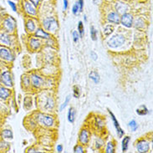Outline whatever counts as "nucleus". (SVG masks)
I'll return each mask as SVG.
<instances>
[{
    "label": "nucleus",
    "mask_w": 153,
    "mask_h": 153,
    "mask_svg": "<svg viewBox=\"0 0 153 153\" xmlns=\"http://www.w3.org/2000/svg\"><path fill=\"white\" fill-rule=\"evenodd\" d=\"M84 19H85V21L86 22V21H87V17H86V15H85V16H84Z\"/></svg>",
    "instance_id": "obj_47"
},
{
    "label": "nucleus",
    "mask_w": 153,
    "mask_h": 153,
    "mask_svg": "<svg viewBox=\"0 0 153 153\" xmlns=\"http://www.w3.org/2000/svg\"><path fill=\"white\" fill-rule=\"evenodd\" d=\"M28 1L33 4L34 7H38L39 5V4H40V1L41 0H28Z\"/></svg>",
    "instance_id": "obj_41"
},
{
    "label": "nucleus",
    "mask_w": 153,
    "mask_h": 153,
    "mask_svg": "<svg viewBox=\"0 0 153 153\" xmlns=\"http://www.w3.org/2000/svg\"><path fill=\"white\" fill-rule=\"evenodd\" d=\"M115 144L113 141H109L106 144L105 147V152L106 153H114L115 152Z\"/></svg>",
    "instance_id": "obj_27"
},
{
    "label": "nucleus",
    "mask_w": 153,
    "mask_h": 153,
    "mask_svg": "<svg viewBox=\"0 0 153 153\" xmlns=\"http://www.w3.org/2000/svg\"><path fill=\"white\" fill-rule=\"evenodd\" d=\"M29 44L30 49L33 50H39L40 47H41V41L39 39H36V38H31L29 39Z\"/></svg>",
    "instance_id": "obj_18"
},
{
    "label": "nucleus",
    "mask_w": 153,
    "mask_h": 153,
    "mask_svg": "<svg viewBox=\"0 0 153 153\" xmlns=\"http://www.w3.org/2000/svg\"><path fill=\"white\" fill-rule=\"evenodd\" d=\"M23 8L25 9V12L28 15H31V16H36L37 15L36 7H34L33 4L29 2L28 0L23 1Z\"/></svg>",
    "instance_id": "obj_8"
},
{
    "label": "nucleus",
    "mask_w": 153,
    "mask_h": 153,
    "mask_svg": "<svg viewBox=\"0 0 153 153\" xmlns=\"http://www.w3.org/2000/svg\"><path fill=\"white\" fill-rule=\"evenodd\" d=\"M72 13H73L74 15H78L79 13H80V11H79V4L77 2L74 4V6L72 8Z\"/></svg>",
    "instance_id": "obj_33"
},
{
    "label": "nucleus",
    "mask_w": 153,
    "mask_h": 153,
    "mask_svg": "<svg viewBox=\"0 0 153 153\" xmlns=\"http://www.w3.org/2000/svg\"><path fill=\"white\" fill-rule=\"evenodd\" d=\"M137 113L139 115V116H146V115H147V114H149V111H148V109L146 108V105H141V106L139 108H137Z\"/></svg>",
    "instance_id": "obj_23"
},
{
    "label": "nucleus",
    "mask_w": 153,
    "mask_h": 153,
    "mask_svg": "<svg viewBox=\"0 0 153 153\" xmlns=\"http://www.w3.org/2000/svg\"><path fill=\"white\" fill-rule=\"evenodd\" d=\"M0 82H1V76H0Z\"/></svg>",
    "instance_id": "obj_48"
},
{
    "label": "nucleus",
    "mask_w": 153,
    "mask_h": 153,
    "mask_svg": "<svg viewBox=\"0 0 153 153\" xmlns=\"http://www.w3.org/2000/svg\"><path fill=\"white\" fill-rule=\"evenodd\" d=\"M108 112H109V114H110V116L111 117V120L113 121V123H114V126H115V127H116V133H117V136L119 138H121V137H123L125 135L124 131L122 130V129L120 128V124H119V121L117 120V119L116 118V116L115 115L112 113V111H111V110H109L108 109Z\"/></svg>",
    "instance_id": "obj_12"
},
{
    "label": "nucleus",
    "mask_w": 153,
    "mask_h": 153,
    "mask_svg": "<svg viewBox=\"0 0 153 153\" xmlns=\"http://www.w3.org/2000/svg\"><path fill=\"white\" fill-rule=\"evenodd\" d=\"M26 29H27V31L29 32V33H33L34 31H35V29H36V25H35V23H34V21L33 19H29L27 20L26 22Z\"/></svg>",
    "instance_id": "obj_20"
},
{
    "label": "nucleus",
    "mask_w": 153,
    "mask_h": 153,
    "mask_svg": "<svg viewBox=\"0 0 153 153\" xmlns=\"http://www.w3.org/2000/svg\"><path fill=\"white\" fill-rule=\"evenodd\" d=\"M34 37L39 38V39H50V34L45 31L42 28H38L34 31Z\"/></svg>",
    "instance_id": "obj_17"
},
{
    "label": "nucleus",
    "mask_w": 153,
    "mask_h": 153,
    "mask_svg": "<svg viewBox=\"0 0 153 153\" xmlns=\"http://www.w3.org/2000/svg\"><path fill=\"white\" fill-rule=\"evenodd\" d=\"M42 25L44 29L47 30L48 32H51V33L56 32V30L59 29L58 21L53 16L47 17L45 19H44V20L42 22Z\"/></svg>",
    "instance_id": "obj_1"
},
{
    "label": "nucleus",
    "mask_w": 153,
    "mask_h": 153,
    "mask_svg": "<svg viewBox=\"0 0 153 153\" xmlns=\"http://www.w3.org/2000/svg\"><path fill=\"white\" fill-rule=\"evenodd\" d=\"M47 98L43 104V108L46 111H51L54 107V100L51 96H46Z\"/></svg>",
    "instance_id": "obj_16"
},
{
    "label": "nucleus",
    "mask_w": 153,
    "mask_h": 153,
    "mask_svg": "<svg viewBox=\"0 0 153 153\" xmlns=\"http://www.w3.org/2000/svg\"><path fill=\"white\" fill-rule=\"evenodd\" d=\"M0 59L4 61L12 62L14 59V55L7 47H0Z\"/></svg>",
    "instance_id": "obj_6"
},
{
    "label": "nucleus",
    "mask_w": 153,
    "mask_h": 153,
    "mask_svg": "<svg viewBox=\"0 0 153 153\" xmlns=\"http://www.w3.org/2000/svg\"><path fill=\"white\" fill-rule=\"evenodd\" d=\"M71 95H67L66 96V98H65V102L60 105V108H59V111H63L65 109V107H66L67 105H68V104H69V102H70V100H71Z\"/></svg>",
    "instance_id": "obj_31"
},
{
    "label": "nucleus",
    "mask_w": 153,
    "mask_h": 153,
    "mask_svg": "<svg viewBox=\"0 0 153 153\" xmlns=\"http://www.w3.org/2000/svg\"><path fill=\"white\" fill-rule=\"evenodd\" d=\"M104 141L101 140V139H97L96 141H95V148L96 149H100L101 146H103Z\"/></svg>",
    "instance_id": "obj_35"
},
{
    "label": "nucleus",
    "mask_w": 153,
    "mask_h": 153,
    "mask_svg": "<svg viewBox=\"0 0 153 153\" xmlns=\"http://www.w3.org/2000/svg\"><path fill=\"white\" fill-rule=\"evenodd\" d=\"M133 24H134V25H135V27H136V28H137V29H141V28H143V27H144V25H145V22H144V20H143L142 19H141V18H138V19H137V20H136L135 23L133 22Z\"/></svg>",
    "instance_id": "obj_28"
},
{
    "label": "nucleus",
    "mask_w": 153,
    "mask_h": 153,
    "mask_svg": "<svg viewBox=\"0 0 153 153\" xmlns=\"http://www.w3.org/2000/svg\"><path fill=\"white\" fill-rule=\"evenodd\" d=\"M89 78L93 80V82L95 84H98L100 82V75L96 71H91V73L89 74Z\"/></svg>",
    "instance_id": "obj_25"
},
{
    "label": "nucleus",
    "mask_w": 153,
    "mask_h": 153,
    "mask_svg": "<svg viewBox=\"0 0 153 153\" xmlns=\"http://www.w3.org/2000/svg\"><path fill=\"white\" fill-rule=\"evenodd\" d=\"M131 141V137H124V139L122 140V144H121V149L123 152H126L129 147V143Z\"/></svg>",
    "instance_id": "obj_24"
},
{
    "label": "nucleus",
    "mask_w": 153,
    "mask_h": 153,
    "mask_svg": "<svg viewBox=\"0 0 153 153\" xmlns=\"http://www.w3.org/2000/svg\"><path fill=\"white\" fill-rule=\"evenodd\" d=\"M126 39L123 35L121 34H116L114 36H112L109 40L107 44L109 47H111L112 49H117L120 48L122 45H124Z\"/></svg>",
    "instance_id": "obj_4"
},
{
    "label": "nucleus",
    "mask_w": 153,
    "mask_h": 153,
    "mask_svg": "<svg viewBox=\"0 0 153 153\" xmlns=\"http://www.w3.org/2000/svg\"><path fill=\"white\" fill-rule=\"evenodd\" d=\"M17 27V23L15 19L12 16L6 17L3 21V28L5 32L8 33H13L15 31Z\"/></svg>",
    "instance_id": "obj_3"
},
{
    "label": "nucleus",
    "mask_w": 153,
    "mask_h": 153,
    "mask_svg": "<svg viewBox=\"0 0 153 153\" xmlns=\"http://www.w3.org/2000/svg\"><path fill=\"white\" fill-rule=\"evenodd\" d=\"M8 5L11 7V8H12V10L13 11V12H16L17 11V6H16V4H14L13 1H10V0H8Z\"/></svg>",
    "instance_id": "obj_39"
},
{
    "label": "nucleus",
    "mask_w": 153,
    "mask_h": 153,
    "mask_svg": "<svg viewBox=\"0 0 153 153\" xmlns=\"http://www.w3.org/2000/svg\"><path fill=\"white\" fill-rule=\"evenodd\" d=\"M24 105H25V107L26 108V109H29V108L31 107V105H32V100H31V98H29V102H27V100L25 99V100H24Z\"/></svg>",
    "instance_id": "obj_40"
},
{
    "label": "nucleus",
    "mask_w": 153,
    "mask_h": 153,
    "mask_svg": "<svg viewBox=\"0 0 153 153\" xmlns=\"http://www.w3.org/2000/svg\"><path fill=\"white\" fill-rule=\"evenodd\" d=\"M1 137L3 139H13V131L9 129H5L3 130L1 132Z\"/></svg>",
    "instance_id": "obj_22"
},
{
    "label": "nucleus",
    "mask_w": 153,
    "mask_h": 153,
    "mask_svg": "<svg viewBox=\"0 0 153 153\" xmlns=\"http://www.w3.org/2000/svg\"><path fill=\"white\" fill-rule=\"evenodd\" d=\"M80 95V91H79V88L77 85L74 86V96L75 98H79Z\"/></svg>",
    "instance_id": "obj_37"
},
{
    "label": "nucleus",
    "mask_w": 153,
    "mask_h": 153,
    "mask_svg": "<svg viewBox=\"0 0 153 153\" xmlns=\"http://www.w3.org/2000/svg\"><path fill=\"white\" fill-rule=\"evenodd\" d=\"M95 121H96V125H97V126L99 127V128H102L104 126V121L100 118L99 117H97L96 119H95Z\"/></svg>",
    "instance_id": "obj_38"
},
{
    "label": "nucleus",
    "mask_w": 153,
    "mask_h": 153,
    "mask_svg": "<svg viewBox=\"0 0 153 153\" xmlns=\"http://www.w3.org/2000/svg\"><path fill=\"white\" fill-rule=\"evenodd\" d=\"M78 33L79 34V38H83L85 33V27L82 21H79L78 24Z\"/></svg>",
    "instance_id": "obj_29"
},
{
    "label": "nucleus",
    "mask_w": 153,
    "mask_h": 153,
    "mask_svg": "<svg viewBox=\"0 0 153 153\" xmlns=\"http://www.w3.org/2000/svg\"><path fill=\"white\" fill-rule=\"evenodd\" d=\"M113 31H114V27L111 25H108L106 26H105V28H104L103 30V33L104 35L105 36V37H109L112 33H113Z\"/></svg>",
    "instance_id": "obj_26"
},
{
    "label": "nucleus",
    "mask_w": 153,
    "mask_h": 153,
    "mask_svg": "<svg viewBox=\"0 0 153 153\" xmlns=\"http://www.w3.org/2000/svg\"><path fill=\"white\" fill-rule=\"evenodd\" d=\"M115 8H116V12H117L119 14H123L126 13H128L129 9H130V6L126 3L122 2V1H118L116 2V5H115Z\"/></svg>",
    "instance_id": "obj_13"
},
{
    "label": "nucleus",
    "mask_w": 153,
    "mask_h": 153,
    "mask_svg": "<svg viewBox=\"0 0 153 153\" xmlns=\"http://www.w3.org/2000/svg\"><path fill=\"white\" fill-rule=\"evenodd\" d=\"M72 36H73V40L75 43H77L79 39V34L78 31H73L72 33Z\"/></svg>",
    "instance_id": "obj_36"
},
{
    "label": "nucleus",
    "mask_w": 153,
    "mask_h": 153,
    "mask_svg": "<svg viewBox=\"0 0 153 153\" xmlns=\"http://www.w3.org/2000/svg\"><path fill=\"white\" fill-rule=\"evenodd\" d=\"M91 37L93 41H96L97 40V30L95 29L94 26H91Z\"/></svg>",
    "instance_id": "obj_30"
},
{
    "label": "nucleus",
    "mask_w": 153,
    "mask_h": 153,
    "mask_svg": "<svg viewBox=\"0 0 153 153\" xmlns=\"http://www.w3.org/2000/svg\"><path fill=\"white\" fill-rule=\"evenodd\" d=\"M11 95V91L8 90L6 86H0V99L7 100Z\"/></svg>",
    "instance_id": "obj_19"
},
{
    "label": "nucleus",
    "mask_w": 153,
    "mask_h": 153,
    "mask_svg": "<svg viewBox=\"0 0 153 153\" xmlns=\"http://www.w3.org/2000/svg\"><path fill=\"white\" fill-rule=\"evenodd\" d=\"M1 82L4 86L11 88L13 85V77L11 72L8 71H4L1 75Z\"/></svg>",
    "instance_id": "obj_5"
},
{
    "label": "nucleus",
    "mask_w": 153,
    "mask_h": 153,
    "mask_svg": "<svg viewBox=\"0 0 153 153\" xmlns=\"http://www.w3.org/2000/svg\"><path fill=\"white\" fill-rule=\"evenodd\" d=\"M75 116H76V111H75V109L74 107H71L70 110H69V111H68V116H67L69 122L74 123L75 120Z\"/></svg>",
    "instance_id": "obj_21"
},
{
    "label": "nucleus",
    "mask_w": 153,
    "mask_h": 153,
    "mask_svg": "<svg viewBox=\"0 0 153 153\" xmlns=\"http://www.w3.org/2000/svg\"><path fill=\"white\" fill-rule=\"evenodd\" d=\"M91 57L93 60H95H95H97V59H98V55H97V54H96L95 52H94V51H91Z\"/></svg>",
    "instance_id": "obj_43"
},
{
    "label": "nucleus",
    "mask_w": 153,
    "mask_h": 153,
    "mask_svg": "<svg viewBox=\"0 0 153 153\" xmlns=\"http://www.w3.org/2000/svg\"><path fill=\"white\" fill-rule=\"evenodd\" d=\"M78 4H79V11L80 13L83 11V8H84V0H78Z\"/></svg>",
    "instance_id": "obj_42"
},
{
    "label": "nucleus",
    "mask_w": 153,
    "mask_h": 153,
    "mask_svg": "<svg viewBox=\"0 0 153 153\" xmlns=\"http://www.w3.org/2000/svg\"><path fill=\"white\" fill-rule=\"evenodd\" d=\"M90 141V131L87 129H82L79 134V141L82 145H87Z\"/></svg>",
    "instance_id": "obj_14"
},
{
    "label": "nucleus",
    "mask_w": 153,
    "mask_h": 153,
    "mask_svg": "<svg viewBox=\"0 0 153 153\" xmlns=\"http://www.w3.org/2000/svg\"><path fill=\"white\" fill-rule=\"evenodd\" d=\"M29 79L31 80V85L33 88H36V89L40 88L44 85V79L37 74H32L30 75Z\"/></svg>",
    "instance_id": "obj_10"
},
{
    "label": "nucleus",
    "mask_w": 153,
    "mask_h": 153,
    "mask_svg": "<svg viewBox=\"0 0 153 153\" xmlns=\"http://www.w3.org/2000/svg\"><path fill=\"white\" fill-rule=\"evenodd\" d=\"M28 152H38V151L36 149H34V148H30L28 151Z\"/></svg>",
    "instance_id": "obj_46"
},
{
    "label": "nucleus",
    "mask_w": 153,
    "mask_h": 153,
    "mask_svg": "<svg viewBox=\"0 0 153 153\" xmlns=\"http://www.w3.org/2000/svg\"><path fill=\"white\" fill-rule=\"evenodd\" d=\"M107 20L111 24L118 25L120 24V14L116 11H112L107 15Z\"/></svg>",
    "instance_id": "obj_15"
},
{
    "label": "nucleus",
    "mask_w": 153,
    "mask_h": 153,
    "mask_svg": "<svg viewBox=\"0 0 153 153\" xmlns=\"http://www.w3.org/2000/svg\"><path fill=\"white\" fill-rule=\"evenodd\" d=\"M35 119L39 124L45 127H51L54 124V119L53 116L43 114V113H38Z\"/></svg>",
    "instance_id": "obj_2"
},
{
    "label": "nucleus",
    "mask_w": 153,
    "mask_h": 153,
    "mask_svg": "<svg viewBox=\"0 0 153 153\" xmlns=\"http://www.w3.org/2000/svg\"><path fill=\"white\" fill-rule=\"evenodd\" d=\"M74 152L75 153H84L85 152V149L82 146L77 145L75 146V148H74Z\"/></svg>",
    "instance_id": "obj_34"
},
{
    "label": "nucleus",
    "mask_w": 153,
    "mask_h": 153,
    "mask_svg": "<svg viewBox=\"0 0 153 153\" xmlns=\"http://www.w3.org/2000/svg\"><path fill=\"white\" fill-rule=\"evenodd\" d=\"M137 150L138 152L140 153H146L149 152L150 150V144L148 141L145 139H141L137 142L136 145Z\"/></svg>",
    "instance_id": "obj_9"
},
{
    "label": "nucleus",
    "mask_w": 153,
    "mask_h": 153,
    "mask_svg": "<svg viewBox=\"0 0 153 153\" xmlns=\"http://www.w3.org/2000/svg\"><path fill=\"white\" fill-rule=\"evenodd\" d=\"M63 146L61 145V144H59V145L57 146V147H56V150H57V152H63Z\"/></svg>",
    "instance_id": "obj_45"
},
{
    "label": "nucleus",
    "mask_w": 153,
    "mask_h": 153,
    "mask_svg": "<svg viewBox=\"0 0 153 153\" xmlns=\"http://www.w3.org/2000/svg\"><path fill=\"white\" fill-rule=\"evenodd\" d=\"M0 45L5 46L12 45V37L5 31H0Z\"/></svg>",
    "instance_id": "obj_11"
},
{
    "label": "nucleus",
    "mask_w": 153,
    "mask_h": 153,
    "mask_svg": "<svg viewBox=\"0 0 153 153\" xmlns=\"http://www.w3.org/2000/svg\"><path fill=\"white\" fill-rule=\"evenodd\" d=\"M64 2V10H66L69 6V1L68 0H63Z\"/></svg>",
    "instance_id": "obj_44"
},
{
    "label": "nucleus",
    "mask_w": 153,
    "mask_h": 153,
    "mask_svg": "<svg viewBox=\"0 0 153 153\" xmlns=\"http://www.w3.org/2000/svg\"><path fill=\"white\" fill-rule=\"evenodd\" d=\"M133 15L131 13H123L121 17H120V23L121 25L125 26L126 28H131L133 25Z\"/></svg>",
    "instance_id": "obj_7"
},
{
    "label": "nucleus",
    "mask_w": 153,
    "mask_h": 153,
    "mask_svg": "<svg viewBox=\"0 0 153 153\" xmlns=\"http://www.w3.org/2000/svg\"><path fill=\"white\" fill-rule=\"evenodd\" d=\"M129 127L131 128V130L132 131H136L138 128V124H137V122L135 120H131L130 122H129Z\"/></svg>",
    "instance_id": "obj_32"
}]
</instances>
